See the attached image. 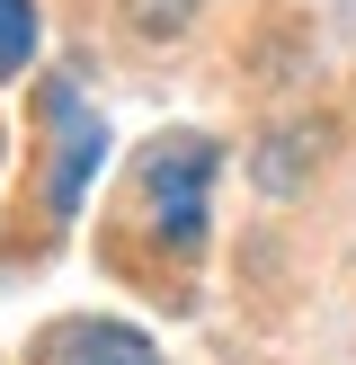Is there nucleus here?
Instances as JSON below:
<instances>
[{
    "label": "nucleus",
    "instance_id": "obj_1",
    "mask_svg": "<svg viewBox=\"0 0 356 365\" xmlns=\"http://www.w3.org/2000/svg\"><path fill=\"white\" fill-rule=\"evenodd\" d=\"M205 205H214V143L205 134H169L134 160V232L169 259H196L205 241Z\"/></svg>",
    "mask_w": 356,
    "mask_h": 365
},
{
    "label": "nucleus",
    "instance_id": "obj_2",
    "mask_svg": "<svg viewBox=\"0 0 356 365\" xmlns=\"http://www.w3.org/2000/svg\"><path fill=\"white\" fill-rule=\"evenodd\" d=\"M45 116H53V223H71V214H80L89 170L107 160V125L89 116V98H80L71 81L45 89Z\"/></svg>",
    "mask_w": 356,
    "mask_h": 365
},
{
    "label": "nucleus",
    "instance_id": "obj_3",
    "mask_svg": "<svg viewBox=\"0 0 356 365\" xmlns=\"http://www.w3.org/2000/svg\"><path fill=\"white\" fill-rule=\"evenodd\" d=\"M45 348H53V365H160L152 339L125 330V321H63Z\"/></svg>",
    "mask_w": 356,
    "mask_h": 365
},
{
    "label": "nucleus",
    "instance_id": "obj_4",
    "mask_svg": "<svg viewBox=\"0 0 356 365\" xmlns=\"http://www.w3.org/2000/svg\"><path fill=\"white\" fill-rule=\"evenodd\" d=\"M36 53V0H0V81Z\"/></svg>",
    "mask_w": 356,
    "mask_h": 365
},
{
    "label": "nucleus",
    "instance_id": "obj_5",
    "mask_svg": "<svg viewBox=\"0 0 356 365\" xmlns=\"http://www.w3.org/2000/svg\"><path fill=\"white\" fill-rule=\"evenodd\" d=\"M125 9H134V27H142V36H178L196 9H205V0H125Z\"/></svg>",
    "mask_w": 356,
    "mask_h": 365
}]
</instances>
